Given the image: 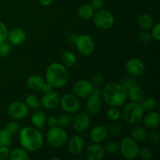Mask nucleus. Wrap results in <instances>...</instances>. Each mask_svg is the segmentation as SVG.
<instances>
[{
  "mask_svg": "<svg viewBox=\"0 0 160 160\" xmlns=\"http://www.w3.org/2000/svg\"><path fill=\"white\" fill-rule=\"evenodd\" d=\"M148 138L149 139V142L153 145H159L160 143V135L156 131H152L148 134Z\"/></svg>",
  "mask_w": 160,
  "mask_h": 160,
  "instance_id": "37998d69",
  "label": "nucleus"
},
{
  "mask_svg": "<svg viewBox=\"0 0 160 160\" xmlns=\"http://www.w3.org/2000/svg\"><path fill=\"white\" fill-rule=\"evenodd\" d=\"M0 129H1V122H0Z\"/></svg>",
  "mask_w": 160,
  "mask_h": 160,
  "instance_id": "864d4df0",
  "label": "nucleus"
},
{
  "mask_svg": "<svg viewBox=\"0 0 160 160\" xmlns=\"http://www.w3.org/2000/svg\"><path fill=\"white\" fill-rule=\"evenodd\" d=\"M121 112L118 108L110 106V108L106 112V117L112 121H117L121 117Z\"/></svg>",
  "mask_w": 160,
  "mask_h": 160,
  "instance_id": "72a5a7b5",
  "label": "nucleus"
},
{
  "mask_svg": "<svg viewBox=\"0 0 160 160\" xmlns=\"http://www.w3.org/2000/svg\"><path fill=\"white\" fill-rule=\"evenodd\" d=\"M46 115L42 111H35L33 112L31 117V121L33 126L38 129H42L46 124Z\"/></svg>",
  "mask_w": 160,
  "mask_h": 160,
  "instance_id": "b1692460",
  "label": "nucleus"
},
{
  "mask_svg": "<svg viewBox=\"0 0 160 160\" xmlns=\"http://www.w3.org/2000/svg\"><path fill=\"white\" fill-rule=\"evenodd\" d=\"M145 111L140 102L128 103L123 109V118L130 125L140 124L143 119Z\"/></svg>",
  "mask_w": 160,
  "mask_h": 160,
  "instance_id": "20e7f679",
  "label": "nucleus"
},
{
  "mask_svg": "<svg viewBox=\"0 0 160 160\" xmlns=\"http://www.w3.org/2000/svg\"><path fill=\"white\" fill-rule=\"evenodd\" d=\"M105 78L103 75L100 74V73H95L92 77V80L90 81L93 84L94 87H98L103 84Z\"/></svg>",
  "mask_w": 160,
  "mask_h": 160,
  "instance_id": "a19ab883",
  "label": "nucleus"
},
{
  "mask_svg": "<svg viewBox=\"0 0 160 160\" xmlns=\"http://www.w3.org/2000/svg\"><path fill=\"white\" fill-rule=\"evenodd\" d=\"M102 91L100 88H94L92 95L88 97L86 102V109L88 113L90 115H95L100 112L102 107Z\"/></svg>",
  "mask_w": 160,
  "mask_h": 160,
  "instance_id": "1a4fd4ad",
  "label": "nucleus"
},
{
  "mask_svg": "<svg viewBox=\"0 0 160 160\" xmlns=\"http://www.w3.org/2000/svg\"><path fill=\"white\" fill-rule=\"evenodd\" d=\"M45 79V81L52 84L54 88L64 87L69 81L67 67L61 62H52L47 68Z\"/></svg>",
  "mask_w": 160,
  "mask_h": 160,
  "instance_id": "7ed1b4c3",
  "label": "nucleus"
},
{
  "mask_svg": "<svg viewBox=\"0 0 160 160\" xmlns=\"http://www.w3.org/2000/svg\"><path fill=\"white\" fill-rule=\"evenodd\" d=\"M119 83H120L125 89H127V90H128V88H130L131 87H132V86L137 84V81H136L135 78L132 76L123 77V78H122L120 80Z\"/></svg>",
  "mask_w": 160,
  "mask_h": 160,
  "instance_id": "f704fd0d",
  "label": "nucleus"
},
{
  "mask_svg": "<svg viewBox=\"0 0 160 160\" xmlns=\"http://www.w3.org/2000/svg\"><path fill=\"white\" fill-rule=\"evenodd\" d=\"M105 152L108 153L109 155H114L118 152L120 150V143L115 142V141H111L107 142L104 146Z\"/></svg>",
  "mask_w": 160,
  "mask_h": 160,
  "instance_id": "473e14b6",
  "label": "nucleus"
},
{
  "mask_svg": "<svg viewBox=\"0 0 160 160\" xmlns=\"http://www.w3.org/2000/svg\"><path fill=\"white\" fill-rule=\"evenodd\" d=\"M138 24L143 31H149L154 25V20L150 14L142 13L138 17Z\"/></svg>",
  "mask_w": 160,
  "mask_h": 160,
  "instance_id": "393cba45",
  "label": "nucleus"
},
{
  "mask_svg": "<svg viewBox=\"0 0 160 160\" xmlns=\"http://www.w3.org/2000/svg\"><path fill=\"white\" fill-rule=\"evenodd\" d=\"M139 41L143 44H148L152 40V36L149 31H143L139 34Z\"/></svg>",
  "mask_w": 160,
  "mask_h": 160,
  "instance_id": "ea45409f",
  "label": "nucleus"
},
{
  "mask_svg": "<svg viewBox=\"0 0 160 160\" xmlns=\"http://www.w3.org/2000/svg\"><path fill=\"white\" fill-rule=\"evenodd\" d=\"M107 128L108 134H111L112 136L119 135L120 133L123 131V126L119 123H111Z\"/></svg>",
  "mask_w": 160,
  "mask_h": 160,
  "instance_id": "c9c22d12",
  "label": "nucleus"
},
{
  "mask_svg": "<svg viewBox=\"0 0 160 160\" xmlns=\"http://www.w3.org/2000/svg\"><path fill=\"white\" fill-rule=\"evenodd\" d=\"M52 160H54V159H56V160H59L60 159H59V158H56V157H53V158H52L51 159Z\"/></svg>",
  "mask_w": 160,
  "mask_h": 160,
  "instance_id": "603ef678",
  "label": "nucleus"
},
{
  "mask_svg": "<svg viewBox=\"0 0 160 160\" xmlns=\"http://www.w3.org/2000/svg\"><path fill=\"white\" fill-rule=\"evenodd\" d=\"M139 149L140 148L138 142L133 140L131 137H126L120 142L119 151L125 159L132 160L138 156Z\"/></svg>",
  "mask_w": 160,
  "mask_h": 160,
  "instance_id": "0eeeda50",
  "label": "nucleus"
},
{
  "mask_svg": "<svg viewBox=\"0 0 160 160\" xmlns=\"http://www.w3.org/2000/svg\"><path fill=\"white\" fill-rule=\"evenodd\" d=\"M67 150L72 156H79L84 152L85 143L81 136L73 135L67 142Z\"/></svg>",
  "mask_w": 160,
  "mask_h": 160,
  "instance_id": "2eb2a0df",
  "label": "nucleus"
},
{
  "mask_svg": "<svg viewBox=\"0 0 160 160\" xmlns=\"http://www.w3.org/2000/svg\"><path fill=\"white\" fill-rule=\"evenodd\" d=\"M107 128L101 124L95 125L90 131V139L94 143H102L108 137Z\"/></svg>",
  "mask_w": 160,
  "mask_h": 160,
  "instance_id": "6ab92c4d",
  "label": "nucleus"
},
{
  "mask_svg": "<svg viewBox=\"0 0 160 160\" xmlns=\"http://www.w3.org/2000/svg\"><path fill=\"white\" fill-rule=\"evenodd\" d=\"M73 128L78 133H84L89 128L91 124L90 114L85 112H81L77 114L72 120Z\"/></svg>",
  "mask_w": 160,
  "mask_h": 160,
  "instance_id": "4468645a",
  "label": "nucleus"
},
{
  "mask_svg": "<svg viewBox=\"0 0 160 160\" xmlns=\"http://www.w3.org/2000/svg\"><path fill=\"white\" fill-rule=\"evenodd\" d=\"M130 137L136 142H143L148 138V131L146 128L139 124L134 125L130 131Z\"/></svg>",
  "mask_w": 160,
  "mask_h": 160,
  "instance_id": "412c9836",
  "label": "nucleus"
},
{
  "mask_svg": "<svg viewBox=\"0 0 160 160\" xmlns=\"http://www.w3.org/2000/svg\"><path fill=\"white\" fill-rule=\"evenodd\" d=\"M11 160H29L31 159L28 152L23 148H14L9 153V158Z\"/></svg>",
  "mask_w": 160,
  "mask_h": 160,
  "instance_id": "a878e982",
  "label": "nucleus"
},
{
  "mask_svg": "<svg viewBox=\"0 0 160 160\" xmlns=\"http://www.w3.org/2000/svg\"><path fill=\"white\" fill-rule=\"evenodd\" d=\"M53 0H39V2L43 6H48L52 3Z\"/></svg>",
  "mask_w": 160,
  "mask_h": 160,
  "instance_id": "3c124183",
  "label": "nucleus"
},
{
  "mask_svg": "<svg viewBox=\"0 0 160 160\" xmlns=\"http://www.w3.org/2000/svg\"><path fill=\"white\" fill-rule=\"evenodd\" d=\"M20 129V124L16 120H12V121L8 122L6 125V128H5V130L8 131L10 134H12V135L19 132Z\"/></svg>",
  "mask_w": 160,
  "mask_h": 160,
  "instance_id": "4c0bfd02",
  "label": "nucleus"
},
{
  "mask_svg": "<svg viewBox=\"0 0 160 160\" xmlns=\"http://www.w3.org/2000/svg\"><path fill=\"white\" fill-rule=\"evenodd\" d=\"M78 38V34H75V33H73V34H70V37H69V41H70V44H72V45H75V42H76Z\"/></svg>",
  "mask_w": 160,
  "mask_h": 160,
  "instance_id": "8fccbe9b",
  "label": "nucleus"
},
{
  "mask_svg": "<svg viewBox=\"0 0 160 160\" xmlns=\"http://www.w3.org/2000/svg\"><path fill=\"white\" fill-rule=\"evenodd\" d=\"M127 93H128V98L134 102H141L145 97V90L138 84L128 88L127 90Z\"/></svg>",
  "mask_w": 160,
  "mask_h": 160,
  "instance_id": "4be33fe9",
  "label": "nucleus"
},
{
  "mask_svg": "<svg viewBox=\"0 0 160 160\" xmlns=\"http://www.w3.org/2000/svg\"><path fill=\"white\" fill-rule=\"evenodd\" d=\"M138 156L144 160H149L152 158L153 152L151 148H148V147H144V148L139 149Z\"/></svg>",
  "mask_w": 160,
  "mask_h": 160,
  "instance_id": "58836bf2",
  "label": "nucleus"
},
{
  "mask_svg": "<svg viewBox=\"0 0 160 160\" xmlns=\"http://www.w3.org/2000/svg\"><path fill=\"white\" fill-rule=\"evenodd\" d=\"M151 34L152 38H154L156 42H159L160 40V23H157L153 25L152 28Z\"/></svg>",
  "mask_w": 160,
  "mask_h": 160,
  "instance_id": "c03bdc74",
  "label": "nucleus"
},
{
  "mask_svg": "<svg viewBox=\"0 0 160 160\" xmlns=\"http://www.w3.org/2000/svg\"><path fill=\"white\" fill-rule=\"evenodd\" d=\"M61 96L58 92H52L45 93L41 98V105L46 109H52L57 107L60 102Z\"/></svg>",
  "mask_w": 160,
  "mask_h": 160,
  "instance_id": "dca6fc26",
  "label": "nucleus"
},
{
  "mask_svg": "<svg viewBox=\"0 0 160 160\" xmlns=\"http://www.w3.org/2000/svg\"><path fill=\"white\" fill-rule=\"evenodd\" d=\"M9 153L10 150L9 147H0V160H7L9 158Z\"/></svg>",
  "mask_w": 160,
  "mask_h": 160,
  "instance_id": "a18cd8bd",
  "label": "nucleus"
},
{
  "mask_svg": "<svg viewBox=\"0 0 160 160\" xmlns=\"http://www.w3.org/2000/svg\"><path fill=\"white\" fill-rule=\"evenodd\" d=\"M61 59H62V63L67 68L74 67L77 62V57L75 54L69 50L64 51L62 52Z\"/></svg>",
  "mask_w": 160,
  "mask_h": 160,
  "instance_id": "cd10ccee",
  "label": "nucleus"
},
{
  "mask_svg": "<svg viewBox=\"0 0 160 160\" xmlns=\"http://www.w3.org/2000/svg\"><path fill=\"white\" fill-rule=\"evenodd\" d=\"M92 21L96 28L101 30H109L115 23V18L112 12L106 9H99L95 12Z\"/></svg>",
  "mask_w": 160,
  "mask_h": 160,
  "instance_id": "423d86ee",
  "label": "nucleus"
},
{
  "mask_svg": "<svg viewBox=\"0 0 160 160\" xmlns=\"http://www.w3.org/2000/svg\"><path fill=\"white\" fill-rule=\"evenodd\" d=\"M74 45L76 46L78 52L84 56H91L95 48V42L94 38L91 35L86 34L78 35Z\"/></svg>",
  "mask_w": 160,
  "mask_h": 160,
  "instance_id": "6e6552de",
  "label": "nucleus"
},
{
  "mask_svg": "<svg viewBox=\"0 0 160 160\" xmlns=\"http://www.w3.org/2000/svg\"><path fill=\"white\" fill-rule=\"evenodd\" d=\"M19 142L22 148L28 152H34L42 148L44 137L38 128L24 127L19 131Z\"/></svg>",
  "mask_w": 160,
  "mask_h": 160,
  "instance_id": "f257e3e1",
  "label": "nucleus"
},
{
  "mask_svg": "<svg viewBox=\"0 0 160 160\" xmlns=\"http://www.w3.org/2000/svg\"><path fill=\"white\" fill-rule=\"evenodd\" d=\"M25 103L29 109H34V110L39 109L41 106V101L35 95H33V94L27 95L25 98Z\"/></svg>",
  "mask_w": 160,
  "mask_h": 160,
  "instance_id": "c85d7f7f",
  "label": "nucleus"
},
{
  "mask_svg": "<svg viewBox=\"0 0 160 160\" xmlns=\"http://www.w3.org/2000/svg\"><path fill=\"white\" fill-rule=\"evenodd\" d=\"M72 118L71 114L67 113V112H64V113L61 114V115L58 116L57 120H58V126L60 128H65L67 127H69L72 123Z\"/></svg>",
  "mask_w": 160,
  "mask_h": 160,
  "instance_id": "2f4dec72",
  "label": "nucleus"
},
{
  "mask_svg": "<svg viewBox=\"0 0 160 160\" xmlns=\"http://www.w3.org/2000/svg\"><path fill=\"white\" fill-rule=\"evenodd\" d=\"M93 84L90 81L81 79L77 81L73 86V94L79 98H87L92 95L94 89Z\"/></svg>",
  "mask_w": 160,
  "mask_h": 160,
  "instance_id": "f8f14e48",
  "label": "nucleus"
},
{
  "mask_svg": "<svg viewBox=\"0 0 160 160\" xmlns=\"http://www.w3.org/2000/svg\"><path fill=\"white\" fill-rule=\"evenodd\" d=\"M8 32L9 30L7 26L2 21H0V43L7 40Z\"/></svg>",
  "mask_w": 160,
  "mask_h": 160,
  "instance_id": "79ce46f5",
  "label": "nucleus"
},
{
  "mask_svg": "<svg viewBox=\"0 0 160 160\" xmlns=\"http://www.w3.org/2000/svg\"><path fill=\"white\" fill-rule=\"evenodd\" d=\"M12 52V45L9 42H2L0 43V56L6 57Z\"/></svg>",
  "mask_w": 160,
  "mask_h": 160,
  "instance_id": "e433bc0d",
  "label": "nucleus"
},
{
  "mask_svg": "<svg viewBox=\"0 0 160 160\" xmlns=\"http://www.w3.org/2000/svg\"><path fill=\"white\" fill-rule=\"evenodd\" d=\"M142 121L146 128L154 129L159 125L160 114L157 111H148L146 114H144Z\"/></svg>",
  "mask_w": 160,
  "mask_h": 160,
  "instance_id": "aec40b11",
  "label": "nucleus"
},
{
  "mask_svg": "<svg viewBox=\"0 0 160 160\" xmlns=\"http://www.w3.org/2000/svg\"><path fill=\"white\" fill-rule=\"evenodd\" d=\"M140 103L143 108L144 111H147V112L154 110L157 106V101H156V98H152V97H148V98L145 97V98Z\"/></svg>",
  "mask_w": 160,
  "mask_h": 160,
  "instance_id": "c756f323",
  "label": "nucleus"
},
{
  "mask_svg": "<svg viewBox=\"0 0 160 160\" xmlns=\"http://www.w3.org/2000/svg\"><path fill=\"white\" fill-rule=\"evenodd\" d=\"M68 140V134L67 131L59 126L50 128L46 133V141L51 146L59 148L66 145Z\"/></svg>",
  "mask_w": 160,
  "mask_h": 160,
  "instance_id": "39448f33",
  "label": "nucleus"
},
{
  "mask_svg": "<svg viewBox=\"0 0 160 160\" xmlns=\"http://www.w3.org/2000/svg\"><path fill=\"white\" fill-rule=\"evenodd\" d=\"M54 88L52 87V84H50L49 83H48L47 81H45V84H44L43 87H42V91L44 92V93H48V92H52Z\"/></svg>",
  "mask_w": 160,
  "mask_h": 160,
  "instance_id": "09e8293b",
  "label": "nucleus"
},
{
  "mask_svg": "<svg viewBox=\"0 0 160 160\" xmlns=\"http://www.w3.org/2000/svg\"><path fill=\"white\" fill-rule=\"evenodd\" d=\"M27 34L23 28H14L9 31L7 40L12 45H20L25 42Z\"/></svg>",
  "mask_w": 160,
  "mask_h": 160,
  "instance_id": "a211bd4d",
  "label": "nucleus"
},
{
  "mask_svg": "<svg viewBox=\"0 0 160 160\" xmlns=\"http://www.w3.org/2000/svg\"><path fill=\"white\" fill-rule=\"evenodd\" d=\"M104 147L99 143H94L85 149V158L88 160H102L104 158Z\"/></svg>",
  "mask_w": 160,
  "mask_h": 160,
  "instance_id": "f3484780",
  "label": "nucleus"
},
{
  "mask_svg": "<svg viewBox=\"0 0 160 160\" xmlns=\"http://www.w3.org/2000/svg\"><path fill=\"white\" fill-rule=\"evenodd\" d=\"M94 13H95V9L90 4L83 5L78 10V16L79 17V18L84 20L92 19Z\"/></svg>",
  "mask_w": 160,
  "mask_h": 160,
  "instance_id": "bb28decb",
  "label": "nucleus"
},
{
  "mask_svg": "<svg viewBox=\"0 0 160 160\" xmlns=\"http://www.w3.org/2000/svg\"><path fill=\"white\" fill-rule=\"evenodd\" d=\"M102 97L109 106L120 107L124 105L128 100V93L127 89L120 83L111 81L104 86Z\"/></svg>",
  "mask_w": 160,
  "mask_h": 160,
  "instance_id": "f03ea898",
  "label": "nucleus"
},
{
  "mask_svg": "<svg viewBox=\"0 0 160 160\" xmlns=\"http://www.w3.org/2000/svg\"><path fill=\"white\" fill-rule=\"evenodd\" d=\"M46 124L49 127V128L58 126L57 117H56V116H50L48 118H47Z\"/></svg>",
  "mask_w": 160,
  "mask_h": 160,
  "instance_id": "de8ad7c7",
  "label": "nucleus"
},
{
  "mask_svg": "<svg viewBox=\"0 0 160 160\" xmlns=\"http://www.w3.org/2000/svg\"><path fill=\"white\" fill-rule=\"evenodd\" d=\"M127 73L134 78L141 77L145 71V65L142 59L138 58H131L125 63Z\"/></svg>",
  "mask_w": 160,
  "mask_h": 160,
  "instance_id": "ddd939ff",
  "label": "nucleus"
},
{
  "mask_svg": "<svg viewBox=\"0 0 160 160\" xmlns=\"http://www.w3.org/2000/svg\"><path fill=\"white\" fill-rule=\"evenodd\" d=\"M61 108L64 112L70 114H74L78 112L81 107L79 98L73 93H67L62 95L60 98Z\"/></svg>",
  "mask_w": 160,
  "mask_h": 160,
  "instance_id": "9d476101",
  "label": "nucleus"
},
{
  "mask_svg": "<svg viewBox=\"0 0 160 160\" xmlns=\"http://www.w3.org/2000/svg\"><path fill=\"white\" fill-rule=\"evenodd\" d=\"M91 6L95 10L102 9L104 5V0H91Z\"/></svg>",
  "mask_w": 160,
  "mask_h": 160,
  "instance_id": "49530a36",
  "label": "nucleus"
},
{
  "mask_svg": "<svg viewBox=\"0 0 160 160\" xmlns=\"http://www.w3.org/2000/svg\"><path fill=\"white\" fill-rule=\"evenodd\" d=\"M7 112L9 117L13 120H23L28 116L29 108L25 102L15 101L8 106Z\"/></svg>",
  "mask_w": 160,
  "mask_h": 160,
  "instance_id": "9b49d317",
  "label": "nucleus"
},
{
  "mask_svg": "<svg viewBox=\"0 0 160 160\" xmlns=\"http://www.w3.org/2000/svg\"><path fill=\"white\" fill-rule=\"evenodd\" d=\"M12 134L5 129H0V147H9L12 145Z\"/></svg>",
  "mask_w": 160,
  "mask_h": 160,
  "instance_id": "7c9ffc66",
  "label": "nucleus"
},
{
  "mask_svg": "<svg viewBox=\"0 0 160 160\" xmlns=\"http://www.w3.org/2000/svg\"><path fill=\"white\" fill-rule=\"evenodd\" d=\"M45 82V79L43 77L38 74H34L30 76L27 80V85L28 88L34 92L42 91V87Z\"/></svg>",
  "mask_w": 160,
  "mask_h": 160,
  "instance_id": "5701e85b",
  "label": "nucleus"
}]
</instances>
